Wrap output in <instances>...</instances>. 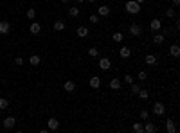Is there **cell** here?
<instances>
[{
  "label": "cell",
  "mask_w": 180,
  "mask_h": 133,
  "mask_svg": "<svg viewBox=\"0 0 180 133\" xmlns=\"http://www.w3.org/2000/svg\"><path fill=\"white\" fill-rule=\"evenodd\" d=\"M126 13H130V15L141 13V4H137L135 0H128V2H126Z\"/></svg>",
  "instance_id": "1"
},
{
  "label": "cell",
  "mask_w": 180,
  "mask_h": 133,
  "mask_svg": "<svg viewBox=\"0 0 180 133\" xmlns=\"http://www.w3.org/2000/svg\"><path fill=\"white\" fill-rule=\"evenodd\" d=\"M15 124H16V119H15V117H6V119L2 120V126H4L6 130H13Z\"/></svg>",
  "instance_id": "2"
},
{
  "label": "cell",
  "mask_w": 180,
  "mask_h": 133,
  "mask_svg": "<svg viewBox=\"0 0 180 133\" xmlns=\"http://www.w3.org/2000/svg\"><path fill=\"white\" fill-rule=\"evenodd\" d=\"M9 33H11V24L7 20H2L0 22V34H9Z\"/></svg>",
  "instance_id": "3"
},
{
  "label": "cell",
  "mask_w": 180,
  "mask_h": 133,
  "mask_svg": "<svg viewBox=\"0 0 180 133\" xmlns=\"http://www.w3.org/2000/svg\"><path fill=\"white\" fill-rule=\"evenodd\" d=\"M153 114L158 115V117L164 115V114H166V106H164L162 103H155V104H153Z\"/></svg>",
  "instance_id": "4"
},
{
  "label": "cell",
  "mask_w": 180,
  "mask_h": 133,
  "mask_svg": "<svg viewBox=\"0 0 180 133\" xmlns=\"http://www.w3.org/2000/svg\"><path fill=\"white\" fill-rule=\"evenodd\" d=\"M58 128H60V120H58V119H54V117H50V119L47 120V130L56 131Z\"/></svg>",
  "instance_id": "5"
},
{
  "label": "cell",
  "mask_w": 180,
  "mask_h": 133,
  "mask_svg": "<svg viewBox=\"0 0 180 133\" xmlns=\"http://www.w3.org/2000/svg\"><path fill=\"white\" fill-rule=\"evenodd\" d=\"M130 34H132V36H141V34H142V27H141L139 24H132V25H130Z\"/></svg>",
  "instance_id": "6"
},
{
  "label": "cell",
  "mask_w": 180,
  "mask_h": 133,
  "mask_svg": "<svg viewBox=\"0 0 180 133\" xmlns=\"http://www.w3.org/2000/svg\"><path fill=\"white\" fill-rule=\"evenodd\" d=\"M121 86H123V81L119 77H112L110 79V88L112 90H121Z\"/></svg>",
  "instance_id": "7"
},
{
  "label": "cell",
  "mask_w": 180,
  "mask_h": 133,
  "mask_svg": "<svg viewBox=\"0 0 180 133\" xmlns=\"http://www.w3.org/2000/svg\"><path fill=\"white\" fill-rule=\"evenodd\" d=\"M144 61H146V65H150V67H157V65H158L157 56H153V54H148V56L144 58Z\"/></svg>",
  "instance_id": "8"
},
{
  "label": "cell",
  "mask_w": 180,
  "mask_h": 133,
  "mask_svg": "<svg viewBox=\"0 0 180 133\" xmlns=\"http://www.w3.org/2000/svg\"><path fill=\"white\" fill-rule=\"evenodd\" d=\"M150 29L153 31V33H158V31L162 29V22H160V20H151V24H150Z\"/></svg>",
  "instance_id": "9"
},
{
  "label": "cell",
  "mask_w": 180,
  "mask_h": 133,
  "mask_svg": "<svg viewBox=\"0 0 180 133\" xmlns=\"http://www.w3.org/2000/svg\"><path fill=\"white\" fill-rule=\"evenodd\" d=\"M119 56H121L123 59H128V58L132 56V49H128V47H121V49H119Z\"/></svg>",
  "instance_id": "10"
},
{
  "label": "cell",
  "mask_w": 180,
  "mask_h": 133,
  "mask_svg": "<svg viewBox=\"0 0 180 133\" xmlns=\"http://www.w3.org/2000/svg\"><path fill=\"white\" fill-rule=\"evenodd\" d=\"M99 67H101V70H108V68L112 67V61H110L108 58H101V59H99Z\"/></svg>",
  "instance_id": "11"
},
{
  "label": "cell",
  "mask_w": 180,
  "mask_h": 133,
  "mask_svg": "<svg viewBox=\"0 0 180 133\" xmlns=\"http://www.w3.org/2000/svg\"><path fill=\"white\" fill-rule=\"evenodd\" d=\"M88 85H90L92 88H96V90H97V88L101 86V77H97V76H92V77H90V81H88Z\"/></svg>",
  "instance_id": "12"
},
{
  "label": "cell",
  "mask_w": 180,
  "mask_h": 133,
  "mask_svg": "<svg viewBox=\"0 0 180 133\" xmlns=\"http://www.w3.org/2000/svg\"><path fill=\"white\" fill-rule=\"evenodd\" d=\"M166 130H167V133H176V124H175V120H166Z\"/></svg>",
  "instance_id": "13"
},
{
  "label": "cell",
  "mask_w": 180,
  "mask_h": 133,
  "mask_svg": "<svg viewBox=\"0 0 180 133\" xmlns=\"http://www.w3.org/2000/svg\"><path fill=\"white\" fill-rule=\"evenodd\" d=\"M63 88H65V92H69V94H72L74 90H76V83H74V81H65V85H63Z\"/></svg>",
  "instance_id": "14"
},
{
  "label": "cell",
  "mask_w": 180,
  "mask_h": 133,
  "mask_svg": "<svg viewBox=\"0 0 180 133\" xmlns=\"http://www.w3.org/2000/svg\"><path fill=\"white\" fill-rule=\"evenodd\" d=\"M29 31H31V34H40V31H41V25L38 24V22H33L31 24V27H29Z\"/></svg>",
  "instance_id": "15"
},
{
  "label": "cell",
  "mask_w": 180,
  "mask_h": 133,
  "mask_svg": "<svg viewBox=\"0 0 180 133\" xmlns=\"http://www.w3.org/2000/svg\"><path fill=\"white\" fill-rule=\"evenodd\" d=\"M76 34H78L79 38H87V36H88V27H85V25L78 27V31H76Z\"/></svg>",
  "instance_id": "16"
},
{
  "label": "cell",
  "mask_w": 180,
  "mask_h": 133,
  "mask_svg": "<svg viewBox=\"0 0 180 133\" xmlns=\"http://www.w3.org/2000/svg\"><path fill=\"white\" fill-rule=\"evenodd\" d=\"M164 38H166L164 34L155 33V34H153V43H155V45H162V43H164Z\"/></svg>",
  "instance_id": "17"
},
{
  "label": "cell",
  "mask_w": 180,
  "mask_h": 133,
  "mask_svg": "<svg viewBox=\"0 0 180 133\" xmlns=\"http://www.w3.org/2000/svg\"><path fill=\"white\" fill-rule=\"evenodd\" d=\"M169 54H171L173 58H178V56H180V47H178L176 43H173L171 47H169Z\"/></svg>",
  "instance_id": "18"
},
{
  "label": "cell",
  "mask_w": 180,
  "mask_h": 133,
  "mask_svg": "<svg viewBox=\"0 0 180 133\" xmlns=\"http://www.w3.org/2000/svg\"><path fill=\"white\" fill-rule=\"evenodd\" d=\"M97 15H99V16H108V15H110V7H108V6H99Z\"/></svg>",
  "instance_id": "19"
},
{
  "label": "cell",
  "mask_w": 180,
  "mask_h": 133,
  "mask_svg": "<svg viewBox=\"0 0 180 133\" xmlns=\"http://www.w3.org/2000/svg\"><path fill=\"white\" fill-rule=\"evenodd\" d=\"M69 16H72V18L79 16V7H78V6H70V7H69Z\"/></svg>",
  "instance_id": "20"
},
{
  "label": "cell",
  "mask_w": 180,
  "mask_h": 133,
  "mask_svg": "<svg viewBox=\"0 0 180 133\" xmlns=\"http://www.w3.org/2000/svg\"><path fill=\"white\" fill-rule=\"evenodd\" d=\"M29 63L33 65V67H38V65L41 63V59H40V56H38V54H33V56L29 58Z\"/></svg>",
  "instance_id": "21"
},
{
  "label": "cell",
  "mask_w": 180,
  "mask_h": 133,
  "mask_svg": "<svg viewBox=\"0 0 180 133\" xmlns=\"http://www.w3.org/2000/svg\"><path fill=\"white\" fill-rule=\"evenodd\" d=\"M54 31H58V33L65 31V22H63V20H56L54 22Z\"/></svg>",
  "instance_id": "22"
},
{
  "label": "cell",
  "mask_w": 180,
  "mask_h": 133,
  "mask_svg": "<svg viewBox=\"0 0 180 133\" xmlns=\"http://www.w3.org/2000/svg\"><path fill=\"white\" fill-rule=\"evenodd\" d=\"M142 131H146V133H153V131H157V128H155L153 122H148L146 126H142Z\"/></svg>",
  "instance_id": "23"
},
{
  "label": "cell",
  "mask_w": 180,
  "mask_h": 133,
  "mask_svg": "<svg viewBox=\"0 0 180 133\" xmlns=\"http://www.w3.org/2000/svg\"><path fill=\"white\" fill-rule=\"evenodd\" d=\"M123 38H124V36H123V33H113V34H112V40H113L115 43H121V42H123Z\"/></svg>",
  "instance_id": "24"
},
{
  "label": "cell",
  "mask_w": 180,
  "mask_h": 133,
  "mask_svg": "<svg viewBox=\"0 0 180 133\" xmlns=\"http://www.w3.org/2000/svg\"><path fill=\"white\" fill-rule=\"evenodd\" d=\"M130 90H132V94L137 95V94H139V90H141V85H139V83H132V85H130Z\"/></svg>",
  "instance_id": "25"
},
{
  "label": "cell",
  "mask_w": 180,
  "mask_h": 133,
  "mask_svg": "<svg viewBox=\"0 0 180 133\" xmlns=\"http://www.w3.org/2000/svg\"><path fill=\"white\" fill-rule=\"evenodd\" d=\"M88 56H92V58H97V56H99V49H97V47H92V49H88Z\"/></svg>",
  "instance_id": "26"
},
{
  "label": "cell",
  "mask_w": 180,
  "mask_h": 133,
  "mask_svg": "<svg viewBox=\"0 0 180 133\" xmlns=\"http://www.w3.org/2000/svg\"><path fill=\"white\" fill-rule=\"evenodd\" d=\"M137 95H139V97H141L142 101H146L148 97H150V94H148V90H142V88L139 90V94H137Z\"/></svg>",
  "instance_id": "27"
},
{
  "label": "cell",
  "mask_w": 180,
  "mask_h": 133,
  "mask_svg": "<svg viewBox=\"0 0 180 133\" xmlns=\"http://www.w3.org/2000/svg\"><path fill=\"white\" fill-rule=\"evenodd\" d=\"M6 108H9V101L4 99V97H0V110H6Z\"/></svg>",
  "instance_id": "28"
},
{
  "label": "cell",
  "mask_w": 180,
  "mask_h": 133,
  "mask_svg": "<svg viewBox=\"0 0 180 133\" xmlns=\"http://www.w3.org/2000/svg\"><path fill=\"white\" fill-rule=\"evenodd\" d=\"M137 77H139V81L142 83V81H146V79H148V72H146V70H141V72L137 74Z\"/></svg>",
  "instance_id": "29"
},
{
  "label": "cell",
  "mask_w": 180,
  "mask_h": 133,
  "mask_svg": "<svg viewBox=\"0 0 180 133\" xmlns=\"http://www.w3.org/2000/svg\"><path fill=\"white\" fill-rule=\"evenodd\" d=\"M25 15H27V18H29V20H34V18H36V11H34L33 7L27 9V13H25Z\"/></svg>",
  "instance_id": "30"
},
{
  "label": "cell",
  "mask_w": 180,
  "mask_h": 133,
  "mask_svg": "<svg viewBox=\"0 0 180 133\" xmlns=\"http://www.w3.org/2000/svg\"><path fill=\"white\" fill-rule=\"evenodd\" d=\"M166 16H167V18H176V13H175V9H173V7H167V11H166Z\"/></svg>",
  "instance_id": "31"
},
{
  "label": "cell",
  "mask_w": 180,
  "mask_h": 133,
  "mask_svg": "<svg viewBox=\"0 0 180 133\" xmlns=\"http://www.w3.org/2000/svg\"><path fill=\"white\" fill-rule=\"evenodd\" d=\"M133 131L135 133H142V124H141V122H135V124H133Z\"/></svg>",
  "instance_id": "32"
},
{
  "label": "cell",
  "mask_w": 180,
  "mask_h": 133,
  "mask_svg": "<svg viewBox=\"0 0 180 133\" xmlns=\"http://www.w3.org/2000/svg\"><path fill=\"white\" fill-rule=\"evenodd\" d=\"M15 65H16V67H22V65H24V58H22V56L15 58Z\"/></svg>",
  "instance_id": "33"
},
{
  "label": "cell",
  "mask_w": 180,
  "mask_h": 133,
  "mask_svg": "<svg viewBox=\"0 0 180 133\" xmlns=\"http://www.w3.org/2000/svg\"><path fill=\"white\" fill-rule=\"evenodd\" d=\"M173 33H175L173 29H164V31H162V34H164V36H175Z\"/></svg>",
  "instance_id": "34"
},
{
  "label": "cell",
  "mask_w": 180,
  "mask_h": 133,
  "mask_svg": "<svg viewBox=\"0 0 180 133\" xmlns=\"http://www.w3.org/2000/svg\"><path fill=\"white\" fill-rule=\"evenodd\" d=\"M124 83H126V85H132V83H133V77H132L130 74H126V76H124Z\"/></svg>",
  "instance_id": "35"
},
{
  "label": "cell",
  "mask_w": 180,
  "mask_h": 133,
  "mask_svg": "<svg viewBox=\"0 0 180 133\" xmlns=\"http://www.w3.org/2000/svg\"><path fill=\"white\" fill-rule=\"evenodd\" d=\"M88 20H90V24H97V22H99V16H97V15H90Z\"/></svg>",
  "instance_id": "36"
},
{
  "label": "cell",
  "mask_w": 180,
  "mask_h": 133,
  "mask_svg": "<svg viewBox=\"0 0 180 133\" xmlns=\"http://www.w3.org/2000/svg\"><path fill=\"white\" fill-rule=\"evenodd\" d=\"M148 117H150V114H148V110H141V119H142V120H146Z\"/></svg>",
  "instance_id": "37"
},
{
  "label": "cell",
  "mask_w": 180,
  "mask_h": 133,
  "mask_svg": "<svg viewBox=\"0 0 180 133\" xmlns=\"http://www.w3.org/2000/svg\"><path fill=\"white\" fill-rule=\"evenodd\" d=\"M171 2H173V6H178V4H180V0H171Z\"/></svg>",
  "instance_id": "38"
},
{
  "label": "cell",
  "mask_w": 180,
  "mask_h": 133,
  "mask_svg": "<svg viewBox=\"0 0 180 133\" xmlns=\"http://www.w3.org/2000/svg\"><path fill=\"white\" fill-rule=\"evenodd\" d=\"M135 2H137V4H144V2H146V0H135Z\"/></svg>",
  "instance_id": "39"
},
{
  "label": "cell",
  "mask_w": 180,
  "mask_h": 133,
  "mask_svg": "<svg viewBox=\"0 0 180 133\" xmlns=\"http://www.w3.org/2000/svg\"><path fill=\"white\" fill-rule=\"evenodd\" d=\"M61 2H63V4H67V2H69V0H61Z\"/></svg>",
  "instance_id": "40"
},
{
  "label": "cell",
  "mask_w": 180,
  "mask_h": 133,
  "mask_svg": "<svg viewBox=\"0 0 180 133\" xmlns=\"http://www.w3.org/2000/svg\"><path fill=\"white\" fill-rule=\"evenodd\" d=\"M81 2H85V0H78V4H81Z\"/></svg>",
  "instance_id": "41"
},
{
  "label": "cell",
  "mask_w": 180,
  "mask_h": 133,
  "mask_svg": "<svg viewBox=\"0 0 180 133\" xmlns=\"http://www.w3.org/2000/svg\"><path fill=\"white\" fill-rule=\"evenodd\" d=\"M88 2H96V0H88Z\"/></svg>",
  "instance_id": "42"
}]
</instances>
